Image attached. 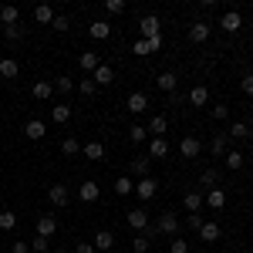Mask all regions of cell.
<instances>
[{
	"label": "cell",
	"instance_id": "6da1fadb",
	"mask_svg": "<svg viewBox=\"0 0 253 253\" xmlns=\"http://www.w3.org/2000/svg\"><path fill=\"white\" fill-rule=\"evenodd\" d=\"M138 31H142V41L159 38V34H162V20H159L156 14H145V17L138 20Z\"/></svg>",
	"mask_w": 253,
	"mask_h": 253
},
{
	"label": "cell",
	"instance_id": "7a4b0ae2",
	"mask_svg": "<svg viewBox=\"0 0 253 253\" xmlns=\"http://www.w3.org/2000/svg\"><path fill=\"white\" fill-rule=\"evenodd\" d=\"M125 223H128L132 230H138V233H145V230H149V213H145V210H128V213H125Z\"/></svg>",
	"mask_w": 253,
	"mask_h": 253
},
{
	"label": "cell",
	"instance_id": "3957f363",
	"mask_svg": "<svg viewBox=\"0 0 253 253\" xmlns=\"http://www.w3.org/2000/svg\"><path fill=\"white\" fill-rule=\"evenodd\" d=\"M156 189H159V182L152 179V175H145V179H138V182H135V196H138V199H145V203L156 196Z\"/></svg>",
	"mask_w": 253,
	"mask_h": 253
},
{
	"label": "cell",
	"instance_id": "277c9868",
	"mask_svg": "<svg viewBox=\"0 0 253 253\" xmlns=\"http://www.w3.org/2000/svg\"><path fill=\"white\" fill-rule=\"evenodd\" d=\"M175 230H179V216H175V213H162V219L156 223V233L175 236Z\"/></svg>",
	"mask_w": 253,
	"mask_h": 253
},
{
	"label": "cell",
	"instance_id": "5b68a950",
	"mask_svg": "<svg viewBox=\"0 0 253 253\" xmlns=\"http://www.w3.org/2000/svg\"><path fill=\"white\" fill-rule=\"evenodd\" d=\"M179 152H182L186 159H196L199 152H203V142H199L196 135H186L182 142H179Z\"/></svg>",
	"mask_w": 253,
	"mask_h": 253
},
{
	"label": "cell",
	"instance_id": "8992f818",
	"mask_svg": "<svg viewBox=\"0 0 253 253\" xmlns=\"http://www.w3.org/2000/svg\"><path fill=\"white\" fill-rule=\"evenodd\" d=\"M189 41H193V44H206V41H210V24H206V20H196L193 27H189Z\"/></svg>",
	"mask_w": 253,
	"mask_h": 253
},
{
	"label": "cell",
	"instance_id": "52a82bcc",
	"mask_svg": "<svg viewBox=\"0 0 253 253\" xmlns=\"http://www.w3.org/2000/svg\"><path fill=\"white\" fill-rule=\"evenodd\" d=\"M44 132H47V125H44L41 118H31V122L24 125V135L31 138V142H41V138H44Z\"/></svg>",
	"mask_w": 253,
	"mask_h": 253
},
{
	"label": "cell",
	"instance_id": "ba28073f",
	"mask_svg": "<svg viewBox=\"0 0 253 253\" xmlns=\"http://www.w3.org/2000/svg\"><path fill=\"white\" fill-rule=\"evenodd\" d=\"M203 203H206V206H210V210H216V213H219V210H223V206H226V193H223V189H219V186H216V189H210V193L203 196Z\"/></svg>",
	"mask_w": 253,
	"mask_h": 253
},
{
	"label": "cell",
	"instance_id": "9c48e42d",
	"mask_svg": "<svg viewBox=\"0 0 253 253\" xmlns=\"http://www.w3.org/2000/svg\"><path fill=\"white\" fill-rule=\"evenodd\" d=\"M219 27H223L226 34H236V31L243 27V17H240L236 10H226V14H223V20H219Z\"/></svg>",
	"mask_w": 253,
	"mask_h": 253
},
{
	"label": "cell",
	"instance_id": "30bf717a",
	"mask_svg": "<svg viewBox=\"0 0 253 253\" xmlns=\"http://www.w3.org/2000/svg\"><path fill=\"white\" fill-rule=\"evenodd\" d=\"M166 128H169V118L166 115H156L149 125H145V132H149L152 138H166Z\"/></svg>",
	"mask_w": 253,
	"mask_h": 253
},
{
	"label": "cell",
	"instance_id": "8fae6325",
	"mask_svg": "<svg viewBox=\"0 0 253 253\" xmlns=\"http://www.w3.org/2000/svg\"><path fill=\"white\" fill-rule=\"evenodd\" d=\"M17 20H20V10L14 3H3V7H0V24H3V27H17Z\"/></svg>",
	"mask_w": 253,
	"mask_h": 253
},
{
	"label": "cell",
	"instance_id": "7c38bea8",
	"mask_svg": "<svg viewBox=\"0 0 253 253\" xmlns=\"http://www.w3.org/2000/svg\"><path fill=\"white\" fill-rule=\"evenodd\" d=\"M54 233H58V216H41L38 219V236H47V240H51Z\"/></svg>",
	"mask_w": 253,
	"mask_h": 253
},
{
	"label": "cell",
	"instance_id": "4fadbf2b",
	"mask_svg": "<svg viewBox=\"0 0 253 253\" xmlns=\"http://www.w3.org/2000/svg\"><path fill=\"white\" fill-rule=\"evenodd\" d=\"M145 108H149V95H145V91H132V95H128V112L138 115V112H145Z\"/></svg>",
	"mask_w": 253,
	"mask_h": 253
},
{
	"label": "cell",
	"instance_id": "5bb4252c",
	"mask_svg": "<svg viewBox=\"0 0 253 253\" xmlns=\"http://www.w3.org/2000/svg\"><path fill=\"white\" fill-rule=\"evenodd\" d=\"M219 236H223L219 223H203V226H199V240H203V243H216Z\"/></svg>",
	"mask_w": 253,
	"mask_h": 253
},
{
	"label": "cell",
	"instance_id": "9a60e30c",
	"mask_svg": "<svg viewBox=\"0 0 253 253\" xmlns=\"http://www.w3.org/2000/svg\"><path fill=\"white\" fill-rule=\"evenodd\" d=\"M78 193H81V203H95L98 196H101V189H98V182H91V179H84Z\"/></svg>",
	"mask_w": 253,
	"mask_h": 253
},
{
	"label": "cell",
	"instance_id": "2e32d148",
	"mask_svg": "<svg viewBox=\"0 0 253 253\" xmlns=\"http://www.w3.org/2000/svg\"><path fill=\"white\" fill-rule=\"evenodd\" d=\"M47 199H51L54 206H68L71 193H68V186H51V189H47Z\"/></svg>",
	"mask_w": 253,
	"mask_h": 253
},
{
	"label": "cell",
	"instance_id": "e0dca14e",
	"mask_svg": "<svg viewBox=\"0 0 253 253\" xmlns=\"http://www.w3.org/2000/svg\"><path fill=\"white\" fill-rule=\"evenodd\" d=\"M156 84L166 91V95H175V84H179V78H175V71H162Z\"/></svg>",
	"mask_w": 253,
	"mask_h": 253
},
{
	"label": "cell",
	"instance_id": "ac0fdd59",
	"mask_svg": "<svg viewBox=\"0 0 253 253\" xmlns=\"http://www.w3.org/2000/svg\"><path fill=\"white\" fill-rule=\"evenodd\" d=\"M206 101H210V91H206V84H196V88H189V105L203 108Z\"/></svg>",
	"mask_w": 253,
	"mask_h": 253
},
{
	"label": "cell",
	"instance_id": "d6986e66",
	"mask_svg": "<svg viewBox=\"0 0 253 253\" xmlns=\"http://www.w3.org/2000/svg\"><path fill=\"white\" fill-rule=\"evenodd\" d=\"M115 247V233L112 230H98L95 233V250H112Z\"/></svg>",
	"mask_w": 253,
	"mask_h": 253
},
{
	"label": "cell",
	"instance_id": "ffe728a7",
	"mask_svg": "<svg viewBox=\"0 0 253 253\" xmlns=\"http://www.w3.org/2000/svg\"><path fill=\"white\" fill-rule=\"evenodd\" d=\"M81 71H91V75H95V68L98 64H101V58H98V51H81Z\"/></svg>",
	"mask_w": 253,
	"mask_h": 253
},
{
	"label": "cell",
	"instance_id": "44dd1931",
	"mask_svg": "<svg viewBox=\"0 0 253 253\" xmlns=\"http://www.w3.org/2000/svg\"><path fill=\"white\" fill-rule=\"evenodd\" d=\"M20 75V64L14 58H0V78H17Z\"/></svg>",
	"mask_w": 253,
	"mask_h": 253
},
{
	"label": "cell",
	"instance_id": "7402d4cb",
	"mask_svg": "<svg viewBox=\"0 0 253 253\" xmlns=\"http://www.w3.org/2000/svg\"><path fill=\"white\" fill-rule=\"evenodd\" d=\"M149 156L152 159H166L169 156V142H166V138H152V142H149Z\"/></svg>",
	"mask_w": 253,
	"mask_h": 253
},
{
	"label": "cell",
	"instance_id": "603a6c76",
	"mask_svg": "<svg viewBox=\"0 0 253 253\" xmlns=\"http://www.w3.org/2000/svg\"><path fill=\"white\" fill-rule=\"evenodd\" d=\"M112 78H115V71H112L108 64H98L95 75H91V81H95V84H112Z\"/></svg>",
	"mask_w": 253,
	"mask_h": 253
},
{
	"label": "cell",
	"instance_id": "cb8c5ba5",
	"mask_svg": "<svg viewBox=\"0 0 253 253\" xmlns=\"http://www.w3.org/2000/svg\"><path fill=\"white\" fill-rule=\"evenodd\" d=\"M81 152H84V159L98 162V159H105V145L101 142H88V145H81Z\"/></svg>",
	"mask_w": 253,
	"mask_h": 253
},
{
	"label": "cell",
	"instance_id": "d4e9b609",
	"mask_svg": "<svg viewBox=\"0 0 253 253\" xmlns=\"http://www.w3.org/2000/svg\"><path fill=\"white\" fill-rule=\"evenodd\" d=\"M115 193H118V196H132V193H135L132 175H118V179H115Z\"/></svg>",
	"mask_w": 253,
	"mask_h": 253
},
{
	"label": "cell",
	"instance_id": "484cf974",
	"mask_svg": "<svg viewBox=\"0 0 253 253\" xmlns=\"http://www.w3.org/2000/svg\"><path fill=\"white\" fill-rule=\"evenodd\" d=\"M88 34H91L95 41H105L108 34H112V27H108V20H95V24L88 27Z\"/></svg>",
	"mask_w": 253,
	"mask_h": 253
},
{
	"label": "cell",
	"instance_id": "4316f807",
	"mask_svg": "<svg viewBox=\"0 0 253 253\" xmlns=\"http://www.w3.org/2000/svg\"><path fill=\"white\" fill-rule=\"evenodd\" d=\"M34 20H38V24H51V20H54V10H51L47 3H38V7H34Z\"/></svg>",
	"mask_w": 253,
	"mask_h": 253
},
{
	"label": "cell",
	"instance_id": "83f0119b",
	"mask_svg": "<svg viewBox=\"0 0 253 253\" xmlns=\"http://www.w3.org/2000/svg\"><path fill=\"white\" fill-rule=\"evenodd\" d=\"M182 203H186V210H189V213H199V210H203V193H186Z\"/></svg>",
	"mask_w": 253,
	"mask_h": 253
},
{
	"label": "cell",
	"instance_id": "f1b7e54d",
	"mask_svg": "<svg viewBox=\"0 0 253 253\" xmlns=\"http://www.w3.org/2000/svg\"><path fill=\"white\" fill-rule=\"evenodd\" d=\"M226 138H250V125L233 122V125H230V132H226Z\"/></svg>",
	"mask_w": 253,
	"mask_h": 253
},
{
	"label": "cell",
	"instance_id": "f546056e",
	"mask_svg": "<svg viewBox=\"0 0 253 253\" xmlns=\"http://www.w3.org/2000/svg\"><path fill=\"white\" fill-rule=\"evenodd\" d=\"M61 152H64V156H78V152H81V142L75 135H68L64 142H61Z\"/></svg>",
	"mask_w": 253,
	"mask_h": 253
},
{
	"label": "cell",
	"instance_id": "4dcf8cb0",
	"mask_svg": "<svg viewBox=\"0 0 253 253\" xmlns=\"http://www.w3.org/2000/svg\"><path fill=\"white\" fill-rule=\"evenodd\" d=\"M132 172H135L138 179H145V175H149V156H135V162H132Z\"/></svg>",
	"mask_w": 253,
	"mask_h": 253
},
{
	"label": "cell",
	"instance_id": "1f68e13d",
	"mask_svg": "<svg viewBox=\"0 0 253 253\" xmlns=\"http://www.w3.org/2000/svg\"><path fill=\"white\" fill-rule=\"evenodd\" d=\"M51 95H54V84H51V81H38V84H34V98L44 101V98H51Z\"/></svg>",
	"mask_w": 253,
	"mask_h": 253
},
{
	"label": "cell",
	"instance_id": "d6a6232c",
	"mask_svg": "<svg viewBox=\"0 0 253 253\" xmlns=\"http://www.w3.org/2000/svg\"><path fill=\"white\" fill-rule=\"evenodd\" d=\"M199 182H203L206 189H216V186H219V175H216V169H203V175H199Z\"/></svg>",
	"mask_w": 253,
	"mask_h": 253
},
{
	"label": "cell",
	"instance_id": "836d02e7",
	"mask_svg": "<svg viewBox=\"0 0 253 253\" xmlns=\"http://www.w3.org/2000/svg\"><path fill=\"white\" fill-rule=\"evenodd\" d=\"M68 118H71V105H64V101L54 105V125H64Z\"/></svg>",
	"mask_w": 253,
	"mask_h": 253
},
{
	"label": "cell",
	"instance_id": "e575fe53",
	"mask_svg": "<svg viewBox=\"0 0 253 253\" xmlns=\"http://www.w3.org/2000/svg\"><path fill=\"white\" fill-rule=\"evenodd\" d=\"M31 250L34 253H51V240H47V236H34V240H31Z\"/></svg>",
	"mask_w": 253,
	"mask_h": 253
},
{
	"label": "cell",
	"instance_id": "d590c367",
	"mask_svg": "<svg viewBox=\"0 0 253 253\" xmlns=\"http://www.w3.org/2000/svg\"><path fill=\"white\" fill-rule=\"evenodd\" d=\"M75 88H78V91H81V95H84V98H91V95H95V91H98V84H95V81H91V78H81V84H75Z\"/></svg>",
	"mask_w": 253,
	"mask_h": 253
},
{
	"label": "cell",
	"instance_id": "8d00e7d4",
	"mask_svg": "<svg viewBox=\"0 0 253 253\" xmlns=\"http://www.w3.org/2000/svg\"><path fill=\"white\" fill-rule=\"evenodd\" d=\"M210 149H213V156H216V159L226 156V135H213V145H210Z\"/></svg>",
	"mask_w": 253,
	"mask_h": 253
},
{
	"label": "cell",
	"instance_id": "74e56055",
	"mask_svg": "<svg viewBox=\"0 0 253 253\" xmlns=\"http://www.w3.org/2000/svg\"><path fill=\"white\" fill-rule=\"evenodd\" d=\"M14 226H17V216L10 213V210H3L0 213V230H14Z\"/></svg>",
	"mask_w": 253,
	"mask_h": 253
},
{
	"label": "cell",
	"instance_id": "f35d334b",
	"mask_svg": "<svg viewBox=\"0 0 253 253\" xmlns=\"http://www.w3.org/2000/svg\"><path fill=\"white\" fill-rule=\"evenodd\" d=\"M223 159H226V169H233V172H236V169H243V156H240V152H226Z\"/></svg>",
	"mask_w": 253,
	"mask_h": 253
},
{
	"label": "cell",
	"instance_id": "ab89813d",
	"mask_svg": "<svg viewBox=\"0 0 253 253\" xmlns=\"http://www.w3.org/2000/svg\"><path fill=\"white\" fill-rule=\"evenodd\" d=\"M105 10H108L112 17H118V14H125V0H105Z\"/></svg>",
	"mask_w": 253,
	"mask_h": 253
},
{
	"label": "cell",
	"instance_id": "60d3db41",
	"mask_svg": "<svg viewBox=\"0 0 253 253\" xmlns=\"http://www.w3.org/2000/svg\"><path fill=\"white\" fill-rule=\"evenodd\" d=\"M54 88H58L61 95H68V91H75V81L68 78V75H61V78H58V81H54Z\"/></svg>",
	"mask_w": 253,
	"mask_h": 253
},
{
	"label": "cell",
	"instance_id": "b9f144b4",
	"mask_svg": "<svg viewBox=\"0 0 253 253\" xmlns=\"http://www.w3.org/2000/svg\"><path fill=\"white\" fill-rule=\"evenodd\" d=\"M169 250H172V253H189V240H182V236H172Z\"/></svg>",
	"mask_w": 253,
	"mask_h": 253
},
{
	"label": "cell",
	"instance_id": "7bdbcfd3",
	"mask_svg": "<svg viewBox=\"0 0 253 253\" xmlns=\"http://www.w3.org/2000/svg\"><path fill=\"white\" fill-rule=\"evenodd\" d=\"M210 115H213L216 122H226V118H230V108H226V105H216V108H210Z\"/></svg>",
	"mask_w": 253,
	"mask_h": 253
},
{
	"label": "cell",
	"instance_id": "ee69618b",
	"mask_svg": "<svg viewBox=\"0 0 253 253\" xmlns=\"http://www.w3.org/2000/svg\"><path fill=\"white\" fill-rule=\"evenodd\" d=\"M3 34H7V41H14V44H17V41L24 38V31H20V24H17V27H3Z\"/></svg>",
	"mask_w": 253,
	"mask_h": 253
},
{
	"label": "cell",
	"instance_id": "f6af8a7d",
	"mask_svg": "<svg viewBox=\"0 0 253 253\" xmlns=\"http://www.w3.org/2000/svg\"><path fill=\"white\" fill-rule=\"evenodd\" d=\"M128 135H132V142H145V138H149V132H145L142 125H132V132H128Z\"/></svg>",
	"mask_w": 253,
	"mask_h": 253
},
{
	"label": "cell",
	"instance_id": "bcb514c9",
	"mask_svg": "<svg viewBox=\"0 0 253 253\" xmlns=\"http://www.w3.org/2000/svg\"><path fill=\"white\" fill-rule=\"evenodd\" d=\"M135 253H149V236H145V233L135 236Z\"/></svg>",
	"mask_w": 253,
	"mask_h": 253
},
{
	"label": "cell",
	"instance_id": "7dc6e473",
	"mask_svg": "<svg viewBox=\"0 0 253 253\" xmlns=\"http://www.w3.org/2000/svg\"><path fill=\"white\" fill-rule=\"evenodd\" d=\"M51 24H54V31H68V17H64V14H54Z\"/></svg>",
	"mask_w": 253,
	"mask_h": 253
},
{
	"label": "cell",
	"instance_id": "c3c4849f",
	"mask_svg": "<svg viewBox=\"0 0 253 253\" xmlns=\"http://www.w3.org/2000/svg\"><path fill=\"white\" fill-rule=\"evenodd\" d=\"M27 250H31L27 240H14V243H10V253H27Z\"/></svg>",
	"mask_w": 253,
	"mask_h": 253
},
{
	"label": "cell",
	"instance_id": "681fc988",
	"mask_svg": "<svg viewBox=\"0 0 253 253\" xmlns=\"http://www.w3.org/2000/svg\"><path fill=\"white\" fill-rule=\"evenodd\" d=\"M240 84H243V95H253V75H243Z\"/></svg>",
	"mask_w": 253,
	"mask_h": 253
},
{
	"label": "cell",
	"instance_id": "f907efd6",
	"mask_svg": "<svg viewBox=\"0 0 253 253\" xmlns=\"http://www.w3.org/2000/svg\"><path fill=\"white\" fill-rule=\"evenodd\" d=\"M135 54H142V58L152 54V51H149V41H135Z\"/></svg>",
	"mask_w": 253,
	"mask_h": 253
},
{
	"label": "cell",
	"instance_id": "816d5d0a",
	"mask_svg": "<svg viewBox=\"0 0 253 253\" xmlns=\"http://www.w3.org/2000/svg\"><path fill=\"white\" fill-rule=\"evenodd\" d=\"M149 51H152V54L162 51V34H159V38H149Z\"/></svg>",
	"mask_w": 253,
	"mask_h": 253
},
{
	"label": "cell",
	"instance_id": "f5cc1de1",
	"mask_svg": "<svg viewBox=\"0 0 253 253\" xmlns=\"http://www.w3.org/2000/svg\"><path fill=\"white\" fill-rule=\"evenodd\" d=\"M189 226H193V230H199V226H203V216H199V213H189Z\"/></svg>",
	"mask_w": 253,
	"mask_h": 253
},
{
	"label": "cell",
	"instance_id": "db71d44e",
	"mask_svg": "<svg viewBox=\"0 0 253 253\" xmlns=\"http://www.w3.org/2000/svg\"><path fill=\"white\" fill-rule=\"evenodd\" d=\"M78 253H95V243H78Z\"/></svg>",
	"mask_w": 253,
	"mask_h": 253
},
{
	"label": "cell",
	"instance_id": "11a10c76",
	"mask_svg": "<svg viewBox=\"0 0 253 253\" xmlns=\"http://www.w3.org/2000/svg\"><path fill=\"white\" fill-rule=\"evenodd\" d=\"M250 138H253V128H250Z\"/></svg>",
	"mask_w": 253,
	"mask_h": 253
},
{
	"label": "cell",
	"instance_id": "9f6ffc18",
	"mask_svg": "<svg viewBox=\"0 0 253 253\" xmlns=\"http://www.w3.org/2000/svg\"><path fill=\"white\" fill-rule=\"evenodd\" d=\"M54 253H64V250H54Z\"/></svg>",
	"mask_w": 253,
	"mask_h": 253
},
{
	"label": "cell",
	"instance_id": "6f0895ef",
	"mask_svg": "<svg viewBox=\"0 0 253 253\" xmlns=\"http://www.w3.org/2000/svg\"><path fill=\"white\" fill-rule=\"evenodd\" d=\"M0 253H3V250H0Z\"/></svg>",
	"mask_w": 253,
	"mask_h": 253
}]
</instances>
